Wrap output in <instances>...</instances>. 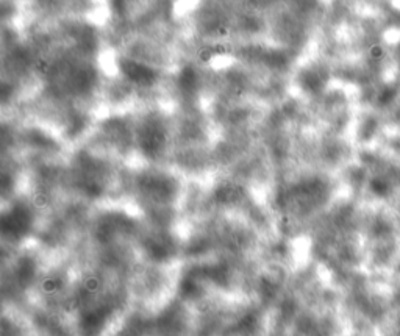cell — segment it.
<instances>
[{
  "label": "cell",
  "instance_id": "obj_1",
  "mask_svg": "<svg viewBox=\"0 0 400 336\" xmlns=\"http://www.w3.org/2000/svg\"><path fill=\"white\" fill-rule=\"evenodd\" d=\"M33 224L32 211L27 205H14V207L6 213L2 220V230L6 236H11L13 240H21L26 236Z\"/></svg>",
  "mask_w": 400,
  "mask_h": 336
},
{
  "label": "cell",
  "instance_id": "obj_2",
  "mask_svg": "<svg viewBox=\"0 0 400 336\" xmlns=\"http://www.w3.org/2000/svg\"><path fill=\"white\" fill-rule=\"evenodd\" d=\"M145 194L149 197L157 198V201H166L174 193V181L169 180L163 175H149L141 181Z\"/></svg>",
  "mask_w": 400,
  "mask_h": 336
},
{
  "label": "cell",
  "instance_id": "obj_3",
  "mask_svg": "<svg viewBox=\"0 0 400 336\" xmlns=\"http://www.w3.org/2000/svg\"><path fill=\"white\" fill-rule=\"evenodd\" d=\"M148 247H149V254L160 259H165L167 257H171L174 244L171 240L166 238V236H157V238L150 240Z\"/></svg>",
  "mask_w": 400,
  "mask_h": 336
}]
</instances>
